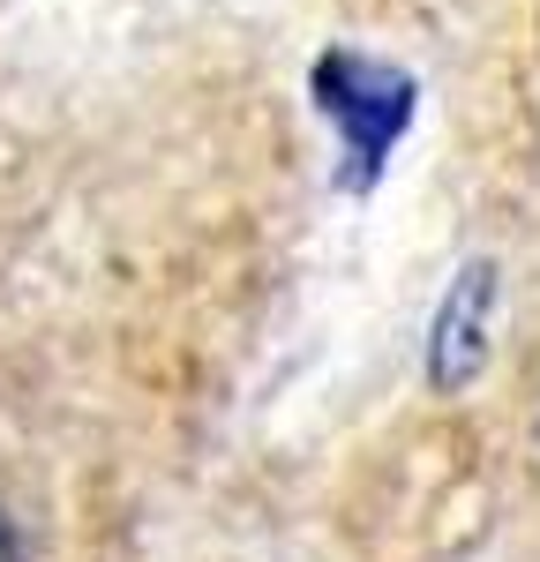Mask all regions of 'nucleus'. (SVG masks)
<instances>
[{
  "instance_id": "obj_1",
  "label": "nucleus",
  "mask_w": 540,
  "mask_h": 562,
  "mask_svg": "<svg viewBox=\"0 0 540 562\" xmlns=\"http://www.w3.org/2000/svg\"><path fill=\"white\" fill-rule=\"evenodd\" d=\"M315 105L346 135V188H375L391 143L413 121V76L375 53H323L315 60Z\"/></svg>"
},
{
  "instance_id": "obj_2",
  "label": "nucleus",
  "mask_w": 540,
  "mask_h": 562,
  "mask_svg": "<svg viewBox=\"0 0 540 562\" xmlns=\"http://www.w3.org/2000/svg\"><path fill=\"white\" fill-rule=\"evenodd\" d=\"M488 315H495V270L488 262H465L458 285H450L443 315H436V338H428V375L436 390H465L473 368L488 360Z\"/></svg>"
},
{
  "instance_id": "obj_3",
  "label": "nucleus",
  "mask_w": 540,
  "mask_h": 562,
  "mask_svg": "<svg viewBox=\"0 0 540 562\" xmlns=\"http://www.w3.org/2000/svg\"><path fill=\"white\" fill-rule=\"evenodd\" d=\"M0 562H23V555H15V525H8V518H0Z\"/></svg>"
}]
</instances>
